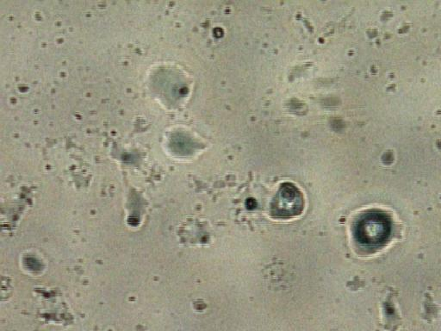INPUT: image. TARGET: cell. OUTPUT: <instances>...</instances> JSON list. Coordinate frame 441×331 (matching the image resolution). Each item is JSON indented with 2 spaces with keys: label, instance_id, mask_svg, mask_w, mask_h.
Wrapping results in <instances>:
<instances>
[{
  "label": "cell",
  "instance_id": "1",
  "mask_svg": "<svg viewBox=\"0 0 441 331\" xmlns=\"http://www.w3.org/2000/svg\"><path fill=\"white\" fill-rule=\"evenodd\" d=\"M304 209V198L298 187L292 183L281 185L270 207L275 219L288 220L298 217Z\"/></svg>",
  "mask_w": 441,
  "mask_h": 331
}]
</instances>
